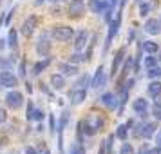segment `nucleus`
Listing matches in <instances>:
<instances>
[{"label": "nucleus", "mask_w": 161, "mask_h": 154, "mask_svg": "<svg viewBox=\"0 0 161 154\" xmlns=\"http://www.w3.org/2000/svg\"><path fill=\"white\" fill-rule=\"evenodd\" d=\"M53 38H56L58 42H67V40H71V37L74 35L73 27H67V26H58V27H54L51 31Z\"/></svg>", "instance_id": "nucleus-1"}, {"label": "nucleus", "mask_w": 161, "mask_h": 154, "mask_svg": "<svg viewBox=\"0 0 161 154\" xmlns=\"http://www.w3.org/2000/svg\"><path fill=\"white\" fill-rule=\"evenodd\" d=\"M6 103H8V107L9 109H20L22 107V103H24V96L22 93H18V91H9L8 96H6Z\"/></svg>", "instance_id": "nucleus-2"}, {"label": "nucleus", "mask_w": 161, "mask_h": 154, "mask_svg": "<svg viewBox=\"0 0 161 154\" xmlns=\"http://www.w3.org/2000/svg\"><path fill=\"white\" fill-rule=\"evenodd\" d=\"M18 83V80H16V76L11 71H8V69H4L2 73H0V85L6 89H13Z\"/></svg>", "instance_id": "nucleus-3"}, {"label": "nucleus", "mask_w": 161, "mask_h": 154, "mask_svg": "<svg viewBox=\"0 0 161 154\" xmlns=\"http://www.w3.org/2000/svg\"><path fill=\"white\" fill-rule=\"evenodd\" d=\"M103 127V120L100 116H91L85 122V132L87 134H96L98 131H102Z\"/></svg>", "instance_id": "nucleus-4"}, {"label": "nucleus", "mask_w": 161, "mask_h": 154, "mask_svg": "<svg viewBox=\"0 0 161 154\" xmlns=\"http://www.w3.org/2000/svg\"><path fill=\"white\" fill-rule=\"evenodd\" d=\"M119 24H121V13H118L116 15V20L114 22H110V27H109V35H107V40H105V51L110 47V42H112V38L118 35V29H119Z\"/></svg>", "instance_id": "nucleus-5"}, {"label": "nucleus", "mask_w": 161, "mask_h": 154, "mask_svg": "<svg viewBox=\"0 0 161 154\" xmlns=\"http://www.w3.org/2000/svg\"><path fill=\"white\" fill-rule=\"evenodd\" d=\"M87 40H89V35L85 29L78 31L76 35H74V51H83L85 49V45H87Z\"/></svg>", "instance_id": "nucleus-6"}, {"label": "nucleus", "mask_w": 161, "mask_h": 154, "mask_svg": "<svg viewBox=\"0 0 161 154\" xmlns=\"http://www.w3.org/2000/svg\"><path fill=\"white\" fill-rule=\"evenodd\" d=\"M91 85H92L94 89H103L105 85H107V74H105V71H103L102 66L96 69L94 80H92V83H91Z\"/></svg>", "instance_id": "nucleus-7"}, {"label": "nucleus", "mask_w": 161, "mask_h": 154, "mask_svg": "<svg viewBox=\"0 0 161 154\" xmlns=\"http://www.w3.org/2000/svg\"><path fill=\"white\" fill-rule=\"evenodd\" d=\"M143 29H145V33H148V35H159L161 33V20H158V18H148L145 22V26H143Z\"/></svg>", "instance_id": "nucleus-8"}, {"label": "nucleus", "mask_w": 161, "mask_h": 154, "mask_svg": "<svg viewBox=\"0 0 161 154\" xmlns=\"http://www.w3.org/2000/svg\"><path fill=\"white\" fill-rule=\"evenodd\" d=\"M49 51H51V44L47 42V37H45V35H42V37H40V40H38V44H36V53L40 54V56H47V54H49Z\"/></svg>", "instance_id": "nucleus-9"}, {"label": "nucleus", "mask_w": 161, "mask_h": 154, "mask_svg": "<svg viewBox=\"0 0 161 154\" xmlns=\"http://www.w3.org/2000/svg\"><path fill=\"white\" fill-rule=\"evenodd\" d=\"M132 109L136 111L139 116H145L147 111H148V102H147L145 98H136L134 103H132Z\"/></svg>", "instance_id": "nucleus-10"}, {"label": "nucleus", "mask_w": 161, "mask_h": 154, "mask_svg": "<svg viewBox=\"0 0 161 154\" xmlns=\"http://www.w3.org/2000/svg\"><path fill=\"white\" fill-rule=\"evenodd\" d=\"M136 134H138V136H141V138L148 140V138L154 134V125H152V123H141V125L138 127Z\"/></svg>", "instance_id": "nucleus-11"}, {"label": "nucleus", "mask_w": 161, "mask_h": 154, "mask_svg": "<svg viewBox=\"0 0 161 154\" xmlns=\"http://www.w3.org/2000/svg\"><path fill=\"white\" fill-rule=\"evenodd\" d=\"M35 27H36V16H29L22 26V33L25 35V37H31L33 31H35Z\"/></svg>", "instance_id": "nucleus-12"}, {"label": "nucleus", "mask_w": 161, "mask_h": 154, "mask_svg": "<svg viewBox=\"0 0 161 154\" xmlns=\"http://www.w3.org/2000/svg\"><path fill=\"white\" fill-rule=\"evenodd\" d=\"M85 98H87V91L85 89H74L73 94H71V103L73 105H80Z\"/></svg>", "instance_id": "nucleus-13"}, {"label": "nucleus", "mask_w": 161, "mask_h": 154, "mask_svg": "<svg viewBox=\"0 0 161 154\" xmlns=\"http://www.w3.org/2000/svg\"><path fill=\"white\" fill-rule=\"evenodd\" d=\"M83 11H85L83 0H71V4H69V13L71 15H81Z\"/></svg>", "instance_id": "nucleus-14"}, {"label": "nucleus", "mask_w": 161, "mask_h": 154, "mask_svg": "<svg viewBox=\"0 0 161 154\" xmlns=\"http://www.w3.org/2000/svg\"><path fill=\"white\" fill-rule=\"evenodd\" d=\"M110 6H107V2L105 0H91V9L94 11V13H105L107 9H109Z\"/></svg>", "instance_id": "nucleus-15"}, {"label": "nucleus", "mask_w": 161, "mask_h": 154, "mask_svg": "<svg viewBox=\"0 0 161 154\" xmlns=\"http://www.w3.org/2000/svg\"><path fill=\"white\" fill-rule=\"evenodd\" d=\"M102 103L105 107H109V109H116L118 107V98L114 94H110V93H105L102 96Z\"/></svg>", "instance_id": "nucleus-16"}, {"label": "nucleus", "mask_w": 161, "mask_h": 154, "mask_svg": "<svg viewBox=\"0 0 161 154\" xmlns=\"http://www.w3.org/2000/svg\"><path fill=\"white\" fill-rule=\"evenodd\" d=\"M123 56H125V49L121 47L119 51H118V54H116V58H114V62H112V71H110V76H114V74L118 73V69H119V64L123 62Z\"/></svg>", "instance_id": "nucleus-17"}, {"label": "nucleus", "mask_w": 161, "mask_h": 154, "mask_svg": "<svg viewBox=\"0 0 161 154\" xmlns=\"http://www.w3.org/2000/svg\"><path fill=\"white\" fill-rule=\"evenodd\" d=\"M147 93L152 96V98H156V96L161 94V82L159 80H154L148 83V87H147Z\"/></svg>", "instance_id": "nucleus-18"}, {"label": "nucleus", "mask_w": 161, "mask_h": 154, "mask_svg": "<svg viewBox=\"0 0 161 154\" xmlns=\"http://www.w3.org/2000/svg\"><path fill=\"white\" fill-rule=\"evenodd\" d=\"M51 85H53V89H56V91L64 89L65 87V80H64V76H62V74H53L51 76Z\"/></svg>", "instance_id": "nucleus-19"}, {"label": "nucleus", "mask_w": 161, "mask_h": 154, "mask_svg": "<svg viewBox=\"0 0 161 154\" xmlns=\"http://www.w3.org/2000/svg\"><path fill=\"white\" fill-rule=\"evenodd\" d=\"M60 71L65 76H73V74L78 73V67L74 66V64H60Z\"/></svg>", "instance_id": "nucleus-20"}, {"label": "nucleus", "mask_w": 161, "mask_h": 154, "mask_svg": "<svg viewBox=\"0 0 161 154\" xmlns=\"http://www.w3.org/2000/svg\"><path fill=\"white\" fill-rule=\"evenodd\" d=\"M141 47H143L147 53H150V54H152V53H158V44L152 42V40H143V42H141Z\"/></svg>", "instance_id": "nucleus-21"}, {"label": "nucleus", "mask_w": 161, "mask_h": 154, "mask_svg": "<svg viewBox=\"0 0 161 154\" xmlns=\"http://www.w3.org/2000/svg\"><path fill=\"white\" fill-rule=\"evenodd\" d=\"M89 82H91V78H89V74H83V76H81L80 80H78L76 83H74V85H76L74 89H85V91H87Z\"/></svg>", "instance_id": "nucleus-22"}, {"label": "nucleus", "mask_w": 161, "mask_h": 154, "mask_svg": "<svg viewBox=\"0 0 161 154\" xmlns=\"http://www.w3.org/2000/svg\"><path fill=\"white\" fill-rule=\"evenodd\" d=\"M49 62H51V60H49V58H47V56H45V60H44V62H38L36 66H35V71H33V73H35V74L42 73V71H44L45 67L49 66Z\"/></svg>", "instance_id": "nucleus-23"}, {"label": "nucleus", "mask_w": 161, "mask_h": 154, "mask_svg": "<svg viewBox=\"0 0 161 154\" xmlns=\"http://www.w3.org/2000/svg\"><path fill=\"white\" fill-rule=\"evenodd\" d=\"M8 45L11 47V49H16V31L15 29H11L9 31V37H8Z\"/></svg>", "instance_id": "nucleus-24"}, {"label": "nucleus", "mask_w": 161, "mask_h": 154, "mask_svg": "<svg viewBox=\"0 0 161 154\" xmlns=\"http://www.w3.org/2000/svg\"><path fill=\"white\" fill-rule=\"evenodd\" d=\"M129 125H130V123H125V125H119V127H118L116 136H118L119 140H125V138H127V129H129Z\"/></svg>", "instance_id": "nucleus-25"}, {"label": "nucleus", "mask_w": 161, "mask_h": 154, "mask_svg": "<svg viewBox=\"0 0 161 154\" xmlns=\"http://www.w3.org/2000/svg\"><path fill=\"white\" fill-rule=\"evenodd\" d=\"M45 116V112L42 109H35L33 111V116H31V120H36V122H42Z\"/></svg>", "instance_id": "nucleus-26"}, {"label": "nucleus", "mask_w": 161, "mask_h": 154, "mask_svg": "<svg viewBox=\"0 0 161 154\" xmlns=\"http://www.w3.org/2000/svg\"><path fill=\"white\" fill-rule=\"evenodd\" d=\"M156 64H158V60L154 58V56H147V58H145V67H147V69H154Z\"/></svg>", "instance_id": "nucleus-27"}, {"label": "nucleus", "mask_w": 161, "mask_h": 154, "mask_svg": "<svg viewBox=\"0 0 161 154\" xmlns=\"http://www.w3.org/2000/svg\"><path fill=\"white\" fill-rule=\"evenodd\" d=\"M119 154H134V149H132L130 143H123V147H121Z\"/></svg>", "instance_id": "nucleus-28"}, {"label": "nucleus", "mask_w": 161, "mask_h": 154, "mask_svg": "<svg viewBox=\"0 0 161 154\" xmlns=\"http://www.w3.org/2000/svg\"><path fill=\"white\" fill-rule=\"evenodd\" d=\"M148 76H152V78H159L161 76V67H154V69H148Z\"/></svg>", "instance_id": "nucleus-29"}, {"label": "nucleus", "mask_w": 161, "mask_h": 154, "mask_svg": "<svg viewBox=\"0 0 161 154\" xmlns=\"http://www.w3.org/2000/svg\"><path fill=\"white\" fill-rule=\"evenodd\" d=\"M152 112H154V118H156V120H161V105H159V103H156V105H154Z\"/></svg>", "instance_id": "nucleus-30"}, {"label": "nucleus", "mask_w": 161, "mask_h": 154, "mask_svg": "<svg viewBox=\"0 0 161 154\" xmlns=\"http://www.w3.org/2000/svg\"><path fill=\"white\" fill-rule=\"evenodd\" d=\"M85 58H87V56H83V54H80V53L76 51V54H73V58L71 60H73V64H78V62H83Z\"/></svg>", "instance_id": "nucleus-31"}, {"label": "nucleus", "mask_w": 161, "mask_h": 154, "mask_svg": "<svg viewBox=\"0 0 161 154\" xmlns=\"http://www.w3.org/2000/svg\"><path fill=\"white\" fill-rule=\"evenodd\" d=\"M148 9H150V6H148V4H141V8H139V15L147 16V15H148Z\"/></svg>", "instance_id": "nucleus-32"}, {"label": "nucleus", "mask_w": 161, "mask_h": 154, "mask_svg": "<svg viewBox=\"0 0 161 154\" xmlns=\"http://www.w3.org/2000/svg\"><path fill=\"white\" fill-rule=\"evenodd\" d=\"M71 154H85V151H83V147H81V145H76Z\"/></svg>", "instance_id": "nucleus-33"}, {"label": "nucleus", "mask_w": 161, "mask_h": 154, "mask_svg": "<svg viewBox=\"0 0 161 154\" xmlns=\"http://www.w3.org/2000/svg\"><path fill=\"white\" fill-rule=\"evenodd\" d=\"M6 118H8L6 111H4V109H0V123H4V122H6Z\"/></svg>", "instance_id": "nucleus-34"}, {"label": "nucleus", "mask_w": 161, "mask_h": 154, "mask_svg": "<svg viewBox=\"0 0 161 154\" xmlns=\"http://www.w3.org/2000/svg\"><path fill=\"white\" fill-rule=\"evenodd\" d=\"M156 143H158V147H161V129L158 131V136H156Z\"/></svg>", "instance_id": "nucleus-35"}, {"label": "nucleus", "mask_w": 161, "mask_h": 154, "mask_svg": "<svg viewBox=\"0 0 161 154\" xmlns=\"http://www.w3.org/2000/svg\"><path fill=\"white\" fill-rule=\"evenodd\" d=\"M0 67H2V71H4V69H8L9 67V64L6 62V60H0Z\"/></svg>", "instance_id": "nucleus-36"}, {"label": "nucleus", "mask_w": 161, "mask_h": 154, "mask_svg": "<svg viewBox=\"0 0 161 154\" xmlns=\"http://www.w3.org/2000/svg\"><path fill=\"white\" fill-rule=\"evenodd\" d=\"M25 154H36V151H35L33 147H27V149H25Z\"/></svg>", "instance_id": "nucleus-37"}, {"label": "nucleus", "mask_w": 161, "mask_h": 154, "mask_svg": "<svg viewBox=\"0 0 161 154\" xmlns=\"http://www.w3.org/2000/svg\"><path fill=\"white\" fill-rule=\"evenodd\" d=\"M20 76H25V66L20 64Z\"/></svg>", "instance_id": "nucleus-38"}, {"label": "nucleus", "mask_w": 161, "mask_h": 154, "mask_svg": "<svg viewBox=\"0 0 161 154\" xmlns=\"http://www.w3.org/2000/svg\"><path fill=\"white\" fill-rule=\"evenodd\" d=\"M0 49H4V40H0Z\"/></svg>", "instance_id": "nucleus-39"}, {"label": "nucleus", "mask_w": 161, "mask_h": 154, "mask_svg": "<svg viewBox=\"0 0 161 154\" xmlns=\"http://www.w3.org/2000/svg\"><path fill=\"white\" fill-rule=\"evenodd\" d=\"M44 2H45V0H36V4H38V6H40V4H44Z\"/></svg>", "instance_id": "nucleus-40"}, {"label": "nucleus", "mask_w": 161, "mask_h": 154, "mask_svg": "<svg viewBox=\"0 0 161 154\" xmlns=\"http://www.w3.org/2000/svg\"><path fill=\"white\" fill-rule=\"evenodd\" d=\"M44 154H51V152H49V151H45V152H44Z\"/></svg>", "instance_id": "nucleus-41"}, {"label": "nucleus", "mask_w": 161, "mask_h": 154, "mask_svg": "<svg viewBox=\"0 0 161 154\" xmlns=\"http://www.w3.org/2000/svg\"><path fill=\"white\" fill-rule=\"evenodd\" d=\"M159 62H161V54H159Z\"/></svg>", "instance_id": "nucleus-42"}, {"label": "nucleus", "mask_w": 161, "mask_h": 154, "mask_svg": "<svg viewBox=\"0 0 161 154\" xmlns=\"http://www.w3.org/2000/svg\"><path fill=\"white\" fill-rule=\"evenodd\" d=\"M51 2H56V0H51Z\"/></svg>", "instance_id": "nucleus-43"}, {"label": "nucleus", "mask_w": 161, "mask_h": 154, "mask_svg": "<svg viewBox=\"0 0 161 154\" xmlns=\"http://www.w3.org/2000/svg\"><path fill=\"white\" fill-rule=\"evenodd\" d=\"M159 20H161V18H159Z\"/></svg>", "instance_id": "nucleus-44"}]
</instances>
